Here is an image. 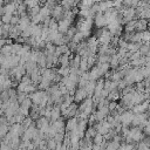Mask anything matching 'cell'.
I'll return each instance as SVG.
<instances>
[{
    "instance_id": "cell-9",
    "label": "cell",
    "mask_w": 150,
    "mask_h": 150,
    "mask_svg": "<svg viewBox=\"0 0 150 150\" xmlns=\"http://www.w3.org/2000/svg\"><path fill=\"white\" fill-rule=\"evenodd\" d=\"M149 108V103L148 101L145 100L144 102L142 103H138V104H135L134 108H132V112L134 114H142V112H145V110Z\"/></svg>"
},
{
    "instance_id": "cell-1",
    "label": "cell",
    "mask_w": 150,
    "mask_h": 150,
    "mask_svg": "<svg viewBox=\"0 0 150 150\" xmlns=\"http://www.w3.org/2000/svg\"><path fill=\"white\" fill-rule=\"evenodd\" d=\"M29 98L32 100V102H33L34 104L43 107V105L47 103V101H48V95H47L43 90H39V91L33 93Z\"/></svg>"
},
{
    "instance_id": "cell-18",
    "label": "cell",
    "mask_w": 150,
    "mask_h": 150,
    "mask_svg": "<svg viewBox=\"0 0 150 150\" xmlns=\"http://www.w3.org/2000/svg\"><path fill=\"white\" fill-rule=\"evenodd\" d=\"M108 108H109V110H115V109L117 108V103H116V101H111V102H109Z\"/></svg>"
},
{
    "instance_id": "cell-7",
    "label": "cell",
    "mask_w": 150,
    "mask_h": 150,
    "mask_svg": "<svg viewBox=\"0 0 150 150\" xmlns=\"http://www.w3.org/2000/svg\"><path fill=\"white\" fill-rule=\"evenodd\" d=\"M94 23H95L97 27H104V26L108 25V20H107V18H105V15H104L103 13L98 12V13L96 14L95 19H94Z\"/></svg>"
},
{
    "instance_id": "cell-15",
    "label": "cell",
    "mask_w": 150,
    "mask_h": 150,
    "mask_svg": "<svg viewBox=\"0 0 150 150\" xmlns=\"http://www.w3.org/2000/svg\"><path fill=\"white\" fill-rule=\"evenodd\" d=\"M120 63H121V59L118 57V55H117V54L112 55V57L110 59V67H111V68H116Z\"/></svg>"
},
{
    "instance_id": "cell-5",
    "label": "cell",
    "mask_w": 150,
    "mask_h": 150,
    "mask_svg": "<svg viewBox=\"0 0 150 150\" xmlns=\"http://www.w3.org/2000/svg\"><path fill=\"white\" fill-rule=\"evenodd\" d=\"M111 38H112V34L110 33L109 29H102L98 35V41L102 45H108L109 42H111Z\"/></svg>"
},
{
    "instance_id": "cell-11",
    "label": "cell",
    "mask_w": 150,
    "mask_h": 150,
    "mask_svg": "<svg viewBox=\"0 0 150 150\" xmlns=\"http://www.w3.org/2000/svg\"><path fill=\"white\" fill-rule=\"evenodd\" d=\"M77 124H79L77 120H76L75 117H70V118L68 120L67 124H66V129L69 130V131H73V130H75V129L77 128Z\"/></svg>"
},
{
    "instance_id": "cell-10",
    "label": "cell",
    "mask_w": 150,
    "mask_h": 150,
    "mask_svg": "<svg viewBox=\"0 0 150 150\" xmlns=\"http://www.w3.org/2000/svg\"><path fill=\"white\" fill-rule=\"evenodd\" d=\"M149 27V22L145 20V19H138L136 20V29L138 32H143V30H146V28Z\"/></svg>"
},
{
    "instance_id": "cell-3",
    "label": "cell",
    "mask_w": 150,
    "mask_h": 150,
    "mask_svg": "<svg viewBox=\"0 0 150 150\" xmlns=\"http://www.w3.org/2000/svg\"><path fill=\"white\" fill-rule=\"evenodd\" d=\"M134 112L132 110L131 111H123L120 114V122L122 123V125L124 127H128L132 123V118H134Z\"/></svg>"
},
{
    "instance_id": "cell-4",
    "label": "cell",
    "mask_w": 150,
    "mask_h": 150,
    "mask_svg": "<svg viewBox=\"0 0 150 150\" xmlns=\"http://www.w3.org/2000/svg\"><path fill=\"white\" fill-rule=\"evenodd\" d=\"M146 123V115L144 112L142 114H135L132 118V125L134 127H144Z\"/></svg>"
},
{
    "instance_id": "cell-2",
    "label": "cell",
    "mask_w": 150,
    "mask_h": 150,
    "mask_svg": "<svg viewBox=\"0 0 150 150\" xmlns=\"http://www.w3.org/2000/svg\"><path fill=\"white\" fill-rule=\"evenodd\" d=\"M127 136H129L132 142H141L143 139V132L141 130V127H134L129 129V134Z\"/></svg>"
},
{
    "instance_id": "cell-6",
    "label": "cell",
    "mask_w": 150,
    "mask_h": 150,
    "mask_svg": "<svg viewBox=\"0 0 150 150\" xmlns=\"http://www.w3.org/2000/svg\"><path fill=\"white\" fill-rule=\"evenodd\" d=\"M122 15H123V19L128 22V21H131V20H135L136 15H137V12H136V8L134 7H127L123 12H122Z\"/></svg>"
},
{
    "instance_id": "cell-8",
    "label": "cell",
    "mask_w": 150,
    "mask_h": 150,
    "mask_svg": "<svg viewBox=\"0 0 150 150\" xmlns=\"http://www.w3.org/2000/svg\"><path fill=\"white\" fill-rule=\"evenodd\" d=\"M87 91H86V89L84 88H79L76 91H75V94H74V101L75 102H82V101H84L86 100V97H87Z\"/></svg>"
},
{
    "instance_id": "cell-19",
    "label": "cell",
    "mask_w": 150,
    "mask_h": 150,
    "mask_svg": "<svg viewBox=\"0 0 150 150\" xmlns=\"http://www.w3.org/2000/svg\"><path fill=\"white\" fill-rule=\"evenodd\" d=\"M7 1H13V0H7Z\"/></svg>"
},
{
    "instance_id": "cell-16",
    "label": "cell",
    "mask_w": 150,
    "mask_h": 150,
    "mask_svg": "<svg viewBox=\"0 0 150 150\" xmlns=\"http://www.w3.org/2000/svg\"><path fill=\"white\" fill-rule=\"evenodd\" d=\"M141 73H142V75H143L144 79H150V67L143 66L141 68Z\"/></svg>"
},
{
    "instance_id": "cell-17",
    "label": "cell",
    "mask_w": 150,
    "mask_h": 150,
    "mask_svg": "<svg viewBox=\"0 0 150 150\" xmlns=\"http://www.w3.org/2000/svg\"><path fill=\"white\" fill-rule=\"evenodd\" d=\"M142 33V42H150V30H143Z\"/></svg>"
},
{
    "instance_id": "cell-14",
    "label": "cell",
    "mask_w": 150,
    "mask_h": 150,
    "mask_svg": "<svg viewBox=\"0 0 150 150\" xmlns=\"http://www.w3.org/2000/svg\"><path fill=\"white\" fill-rule=\"evenodd\" d=\"M135 29H136V20L128 21V23L125 25V32L127 33H132Z\"/></svg>"
},
{
    "instance_id": "cell-13",
    "label": "cell",
    "mask_w": 150,
    "mask_h": 150,
    "mask_svg": "<svg viewBox=\"0 0 150 150\" xmlns=\"http://www.w3.org/2000/svg\"><path fill=\"white\" fill-rule=\"evenodd\" d=\"M52 14H53V16H54L55 19H60V18L62 16V14H63V7H62V6L54 7V8L52 9Z\"/></svg>"
},
{
    "instance_id": "cell-12",
    "label": "cell",
    "mask_w": 150,
    "mask_h": 150,
    "mask_svg": "<svg viewBox=\"0 0 150 150\" xmlns=\"http://www.w3.org/2000/svg\"><path fill=\"white\" fill-rule=\"evenodd\" d=\"M61 109H60V107H54V108H52V114H50V120L52 121H56V120H59L60 118V115H61Z\"/></svg>"
}]
</instances>
